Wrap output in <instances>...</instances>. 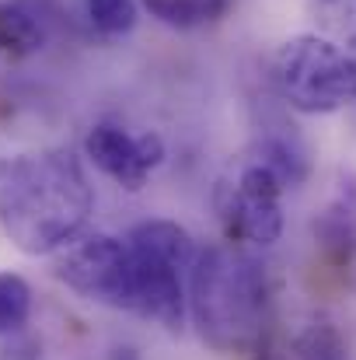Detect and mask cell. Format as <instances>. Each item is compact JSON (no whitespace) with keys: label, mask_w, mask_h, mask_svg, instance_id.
I'll return each mask as SVG.
<instances>
[{"label":"cell","mask_w":356,"mask_h":360,"mask_svg":"<svg viewBox=\"0 0 356 360\" xmlns=\"http://www.w3.org/2000/svg\"><path fill=\"white\" fill-rule=\"evenodd\" d=\"M95 196L70 150H35L0 161V231L25 255H53L81 235Z\"/></svg>","instance_id":"1"},{"label":"cell","mask_w":356,"mask_h":360,"mask_svg":"<svg viewBox=\"0 0 356 360\" xmlns=\"http://www.w3.org/2000/svg\"><path fill=\"white\" fill-rule=\"evenodd\" d=\"M189 315L217 354H248L262 343L269 315L265 266L241 241L206 245L189 269Z\"/></svg>","instance_id":"2"},{"label":"cell","mask_w":356,"mask_h":360,"mask_svg":"<svg viewBox=\"0 0 356 360\" xmlns=\"http://www.w3.org/2000/svg\"><path fill=\"white\" fill-rule=\"evenodd\" d=\"M133 273V311L175 333L185 326L189 287L185 276L196 262V241L175 221H143L126 235Z\"/></svg>","instance_id":"3"},{"label":"cell","mask_w":356,"mask_h":360,"mask_svg":"<svg viewBox=\"0 0 356 360\" xmlns=\"http://www.w3.org/2000/svg\"><path fill=\"white\" fill-rule=\"evenodd\" d=\"M272 84L279 98L304 112L325 116L356 102V60L325 35H294L272 53Z\"/></svg>","instance_id":"4"},{"label":"cell","mask_w":356,"mask_h":360,"mask_svg":"<svg viewBox=\"0 0 356 360\" xmlns=\"http://www.w3.org/2000/svg\"><path fill=\"white\" fill-rule=\"evenodd\" d=\"M283 189L279 175L251 154L231 179L217 186V210L228 238L251 248L276 245L283 235Z\"/></svg>","instance_id":"5"},{"label":"cell","mask_w":356,"mask_h":360,"mask_svg":"<svg viewBox=\"0 0 356 360\" xmlns=\"http://www.w3.org/2000/svg\"><path fill=\"white\" fill-rule=\"evenodd\" d=\"M53 273L84 301L133 311V273L126 241L102 231H81L53 252Z\"/></svg>","instance_id":"6"},{"label":"cell","mask_w":356,"mask_h":360,"mask_svg":"<svg viewBox=\"0 0 356 360\" xmlns=\"http://www.w3.org/2000/svg\"><path fill=\"white\" fill-rule=\"evenodd\" d=\"M88 161L122 189H143L147 175L164 161V140L157 133H126L116 122H98L84 136Z\"/></svg>","instance_id":"7"},{"label":"cell","mask_w":356,"mask_h":360,"mask_svg":"<svg viewBox=\"0 0 356 360\" xmlns=\"http://www.w3.org/2000/svg\"><path fill=\"white\" fill-rule=\"evenodd\" d=\"M322 259L336 269L356 259V172H339L336 193L311 224Z\"/></svg>","instance_id":"8"},{"label":"cell","mask_w":356,"mask_h":360,"mask_svg":"<svg viewBox=\"0 0 356 360\" xmlns=\"http://www.w3.org/2000/svg\"><path fill=\"white\" fill-rule=\"evenodd\" d=\"M255 158L258 161H265L276 175H279V182L283 186H301L304 179H308V150H304V143L290 133H269V136H262L258 143H255Z\"/></svg>","instance_id":"9"},{"label":"cell","mask_w":356,"mask_h":360,"mask_svg":"<svg viewBox=\"0 0 356 360\" xmlns=\"http://www.w3.org/2000/svg\"><path fill=\"white\" fill-rule=\"evenodd\" d=\"M147 11L171 25V28H199V25H213L228 14L231 0H143Z\"/></svg>","instance_id":"10"},{"label":"cell","mask_w":356,"mask_h":360,"mask_svg":"<svg viewBox=\"0 0 356 360\" xmlns=\"http://www.w3.org/2000/svg\"><path fill=\"white\" fill-rule=\"evenodd\" d=\"M32 319V287L25 276L0 269V340L18 336Z\"/></svg>","instance_id":"11"},{"label":"cell","mask_w":356,"mask_h":360,"mask_svg":"<svg viewBox=\"0 0 356 360\" xmlns=\"http://www.w3.org/2000/svg\"><path fill=\"white\" fill-rule=\"evenodd\" d=\"M290 360H350V350H346V340H343V333L336 329V322L315 319V322L294 340Z\"/></svg>","instance_id":"12"},{"label":"cell","mask_w":356,"mask_h":360,"mask_svg":"<svg viewBox=\"0 0 356 360\" xmlns=\"http://www.w3.org/2000/svg\"><path fill=\"white\" fill-rule=\"evenodd\" d=\"M91 25L105 35H126L136 25V4L133 0H88Z\"/></svg>","instance_id":"13"},{"label":"cell","mask_w":356,"mask_h":360,"mask_svg":"<svg viewBox=\"0 0 356 360\" xmlns=\"http://www.w3.org/2000/svg\"><path fill=\"white\" fill-rule=\"evenodd\" d=\"M109 360H140V357H136V350H133V347H119V350H112V357Z\"/></svg>","instance_id":"14"}]
</instances>
